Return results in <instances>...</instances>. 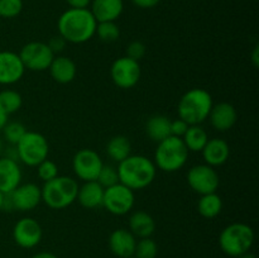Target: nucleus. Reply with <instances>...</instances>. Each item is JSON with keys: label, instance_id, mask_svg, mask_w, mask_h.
<instances>
[{"label": "nucleus", "instance_id": "obj_1", "mask_svg": "<svg viewBox=\"0 0 259 258\" xmlns=\"http://www.w3.org/2000/svg\"><path fill=\"white\" fill-rule=\"evenodd\" d=\"M98 22L90 9H67L57 22L58 33L67 43L81 45L95 35Z\"/></svg>", "mask_w": 259, "mask_h": 258}, {"label": "nucleus", "instance_id": "obj_2", "mask_svg": "<svg viewBox=\"0 0 259 258\" xmlns=\"http://www.w3.org/2000/svg\"><path fill=\"white\" fill-rule=\"evenodd\" d=\"M119 182L133 191L148 187L156 179L157 167L152 159L142 154H131L118 163Z\"/></svg>", "mask_w": 259, "mask_h": 258}, {"label": "nucleus", "instance_id": "obj_3", "mask_svg": "<svg viewBox=\"0 0 259 258\" xmlns=\"http://www.w3.org/2000/svg\"><path fill=\"white\" fill-rule=\"evenodd\" d=\"M212 105V96L209 91L194 88L181 96L177 105V113L179 118L189 125H199L209 118Z\"/></svg>", "mask_w": 259, "mask_h": 258}, {"label": "nucleus", "instance_id": "obj_4", "mask_svg": "<svg viewBox=\"0 0 259 258\" xmlns=\"http://www.w3.org/2000/svg\"><path fill=\"white\" fill-rule=\"evenodd\" d=\"M42 201L53 210L68 207L76 201L78 184L70 176L55 177L51 181L45 182L42 189Z\"/></svg>", "mask_w": 259, "mask_h": 258}, {"label": "nucleus", "instance_id": "obj_5", "mask_svg": "<svg viewBox=\"0 0 259 258\" xmlns=\"http://www.w3.org/2000/svg\"><path fill=\"white\" fill-rule=\"evenodd\" d=\"M254 243V230L245 223H232L222 230L219 245L225 254L240 257L249 252Z\"/></svg>", "mask_w": 259, "mask_h": 258}, {"label": "nucleus", "instance_id": "obj_6", "mask_svg": "<svg viewBox=\"0 0 259 258\" xmlns=\"http://www.w3.org/2000/svg\"><path fill=\"white\" fill-rule=\"evenodd\" d=\"M189 153L182 138L169 136L157 146L154 152V164L164 172H176L186 164Z\"/></svg>", "mask_w": 259, "mask_h": 258}, {"label": "nucleus", "instance_id": "obj_7", "mask_svg": "<svg viewBox=\"0 0 259 258\" xmlns=\"http://www.w3.org/2000/svg\"><path fill=\"white\" fill-rule=\"evenodd\" d=\"M15 151L20 162L29 167H37L40 162L48 158L50 144L43 134L27 131L15 144Z\"/></svg>", "mask_w": 259, "mask_h": 258}, {"label": "nucleus", "instance_id": "obj_8", "mask_svg": "<svg viewBox=\"0 0 259 258\" xmlns=\"http://www.w3.org/2000/svg\"><path fill=\"white\" fill-rule=\"evenodd\" d=\"M42 201V190L33 182L20 184L12 192L5 194L3 209L19 210V211H30L35 209Z\"/></svg>", "mask_w": 259, "mask_h": 258}, {"label": "nucleus", "instance_id": "obj_9", "mask_svg": "<svg viewBox=\"0 0 259 258\" xmlns=\"http://www.w3.org/2000/svg\"><path fill=\"white\" fill-rule=\"evenodd\" d=\"M18 55H19L25 70L35 71V72L48 70L51 62L56 56L48 47L47 43L37 42V40H33V42L23 46Z\"/></svg>", "mask_w": 259, "mask_h": 258}, {"label": "nucleus", "instance_id": "obj_10", "mask_svg": "<svg viewBox=\"0 0 259 258\" xmlns=\"http://www.w3.org/2000/svg\"><path fill=\"white\" fill-rule=\"evenodd\" d=\"M134 200L133 190L118 182L104 190L103 206L113 215H125L133 209Z\"/></svg>", "mask_w": 259, "mask_h": 258}, {"label": "nucleus", "instance_id": "obj_11", "mask_svg": "<svg viewBox=\"0 0 259 258\" xmlns=\"http://www.w3.org/2000/svg\"><path fill=\"white\" fill-rule=\"evenodd\" d=\"M104 162L100 154L90 148H82L72 158V168L76 177L81 181H96Z\"/></svg>", "mask_w": 259, "mask_h": 258}, {"label": "nucleus", "instance_id": "obj_12", "mask_svg": "<svg viewBox=\"0 0 259 258\" xmlns=\"http://www.w3.org/2000/svg\"><path fill=\"white\" fill-rule=\"evenodd\" d=\"M187 184L199 195L217 192L220 185L219 174L209 164H196L187 172Z\"/></svg>", "mask_w": 259, "mask_h": 258}, {"label": "nucleus", "instance_id": "obj_13", "mask_svg": "<svg viewBox=\"0 0 259 258\" xmlns=\"http://www.w3.org/2000/svg\"><path fill=\"white\" fill-rule=\"evenodd\" d=\"M142 70L138 61L123 56L116 58L110 68L113 82L120 89H132L141 80Z\"/></svg>", "mask_w": 259, "mask_h": 258}, {"label": "nucleus", "instance_id": "obj_14", "mask_svg": "<svg viewBox=\"0 0 259 258\" xmlns=\"http://www.w3.org/2000/svg\"><path fill=\"white\" fill-rule=\"evenodd\" d=\"M42 235V227L33 218H22L13 228V239L19 247L25 249H30L39 244Z\"/></svg>", "mask_w": 259, "mask_h": 258}, {"label": "nucleus", "instance_id": "obj_15", "mask_svg": "<svg viewBox=\"0 0 259 258\" xmlns=\"http://www.w3.org/2000/svg\"><path fill=\"white\" fill-rule=\"evenodd\" d=\"M25 72L19 55L13 51H0V85H13Z\"/></svg>", "mask_w": 259, "mask_h": 258}, {"label": "nucleus", "instance_id": "obj_16", "mask_svg": "<svg viewBox=\"0 0 259 258\" xmlns=\"http://www.w3.org/2000/svg\"><path fill=\"white\" fill-rule=\"evenodd\" d=\"M22 182V169L15 159L0 157V191L9 194Z\"/></svg>", "mask_w": 259, "mask_h": 258}, {"label": "nucleus", "instance_id": "obj_17", "mask_svg": "<svg viewBox=\"0 0 259 258\" xmlns=\"http://www.w3.org/2000/svg\"><path fill=\"white\" fill-rule=\"evenodd\" d=\"M210 123L218 132H227L235 125L238 120L237 109L229 103H219L212 105L209 114Z\"/></svg>", "mask_w": 259, "mask_h": 258}, {"label": "nucleus", "instance_id": "obj_18", "mask_svg": "<svg viewBox=\"0 0 259 258\" xmlns=\"http://www.w3.org/2000/svg\"><path fill=\"white\" fill-rule=\"evenodd\" d=\"M137 238L128 229H116L109 237V248L119 258H129L134 255Z\"/></svg>", "mask_w": 259, "mask_h": 258}, {"label": "nucleus", "instance_id": "obj_19", "mask_svg": "<svg viewBox=\"0 0 259 258\" xmlns=\"http://www.w3.org/2000/svg\"><path fill=\"white\" fill-rule=\"evenodd\" d=\"M201 153L205 163L211 167H218L224 164L229 159L230 147L224 139L211 138L206 142Z\"/></svg>", "mask_w": 259, "mask_h": 258}, {"label": "nucleus", "instance_id": "obj_20", "mask_svg": "<svg viewBox=\"0 0 259 258\" xmlns=\"http://www.w3.org/2000/svg\"><path fill=\"white\" fill-rule=\"evenodd\" d=\"M91 9L98 23L115 22L124 10L123 0H91Z\"/></svg>", "mask_w": 259, "mask_h": 258}, {"label": "nucleus", "instance_id": "obj_21", "mask_svg": "<svg viewBox=\"0 0 259 258\" xmlns=\"http://www.w3.org/2000/svg\"><path fill=\"white\" fill-rule=\"evenodd\" d=\"M50 75L56 82L58 83H70L75 80L76 73H77V67L76 63L66 56H55V58L51 62Z\"/></svg>", "mask_w": 259, "mask_h": 258}, {"label": "nucleus", "instance_id": "obj_22", "mask_svg": "<svg viewBox=\"0 0 259 258\" xmlns=\"http://www.w3.org/2000/svg\"><path fill=\"white\" fill-rule=\"evenodd\" d=\"M104 190L98 181H86L82 186H78L76 200L85 209H96L103 206Z\"/></svg>", "mask_w": 259, "mask_h": 258}, {"label": "nucleus", "instance_id": "obj_23", "mask_svg": "<svg viewBox=\"0 0 259 258\" xmlns=\"http://www.w3.org/2000/svg\"><path fill=\"white\" fill-rule=\"evenodd\" d=\"M129 230L136 238H149L156 230L153 217L143 210H137L129 218Z\"/></svg>", "mask_w": 259, "mask_h": 258}, {"label": "nucleus", "instance_id": "obj_24", "mask_svg": "<svg viewBox=\"0 0 259 258\" xmlns=\"http://www.w3.org/2000/svg\"><path fill=\"white\" fill-rule=\"evenodd\" d=\"M146 134L157 143L168 138L171 136V119L161 114L151 116L146 123Z\"/></svg>", "mask_w": 259, "mask_h": 258}, {"label": "nucleus", "instance_id": "obj_25", "mask_svg": "<svg viewBox=\"0 0 259 258\" xmlns=\"http://www.w3.org/2000/svg\"><path fill=\"white\" fill-rule=\"evenodd\" d=\"M106 153L113 161L120 163L132 154V144L128 137L115 136L109 139L106 144Z\"/></svg>", "mask_w": 259, "mask_h": 258}, {"label": "nucleus", "instance_id": "obj_26", "mask_svg": "<svg viewBox=\"0 0 259 258\" xmlns=\"http://www.w3.org/2000/svg\"><path fill=\"white\" fill-rule=\"evenodd\" d=\"M223 210V200L217 192L201 195L199 202H197V211L201 217L206 219L217 218Z\"/></svg>", "mask_w": 259, "mask_h": 258}, {"label": "nucleus", "instance_id": "obj_27", "mask_svg": "<svg viewBox=\"0 0 259 258\" xmlns=\"http://www.w3.org/2000/svg\"><path fill=\"white\" fill-rule=\"evenodd\" d=\"M182 141L189 152H201L206 142L209 141V136L200 124L199 125H189V129L182 137Z\"/></svg>", "mask_w": 259, "mask_h": 258}, {"label": "nucleus", "instance_id": "obj_28", "mask_svg": "<svg viewBox=\"0 0 259 258\" xmlns=\"http://www.w3.org/2000/svg\"><path fill=\"white\" fill-rule=\"evenodd\" d=\"M23 99L18 91L12 89H5L0 91V109L4 111L7 115L14 114L22 108Z\"/></svg>", "mask_w": 259, "mask_h": 258}, {"label": "nucleus", "instance_id": "obj_29", "mask_svg": "<svg viewBox=\"0 0 259 258\" xmlns=\"http://www.w3.org/2000/svg\"><path fill=\"white\" fill-rule=\"evenodd\" d=\"M95 34L105 43H113L120 37V29L115 22H100L96 24Z\"/></svg>", "mask_w": 259, "mask_h": 258}, {"label": "nucleus", "instance_id": "obj_30", "mask_svg": "<svg viewBox=\"0 0 259 258\" xmlns=\"http://www.w3.org/2000/svg\"><path fill=\"white\" fill-rule=\"evenodd\" d=\"M157 253H158V245L151 237L137 240L136 250H134L136 258H156Z\"/></svg>", "mask_w": 259, "mask_h": 258}, {"label": "nucleus", "instance_id": "obj_31", "mask_svg": "<svg viewBox=\"0 0 259 258\" xmlns=\"http://www.w3.org/2000/svg\"><path fill=\"white\" fill-rule=\"evenodd\" d=\"M2 131L5 141L9 144H12V146H15V144L20 141V138L24 136L27 129H25V126L23 125L22 123H19V121H10V123L8 121Z\"/></svg>", "mask_w": 259, "mask_h": 258}, {"label": "nucleus", "instance_id": "obj_32", "mask_svg": "<svg viewBox=\"0 0 259 258\" xmlns=\"http://www.w3.org/2000/svg\"><path fill=\"white\" fill-rule=\"evenodd\" d=\"M23 10V0H0V18L12 19Z\"/></svg>", "mask_w": 259, "mask_h": 258}, {"label": "nucleus", "instance_id": "obj_33", "mask_svg": "<svg viewBox=\"0 0 259 258\" xmlns=\"http://www.w3.org/2000/svg\"><path fill=\"white\" fill-rule=\"evenodd\" d=\"M37 174L43 182L51 181L58 176V166L52 159L46 158L37 166Z\"/></svg>", "mask_w": 259, "mask_h": 258}, {"label": "nucleus", "instance_id": "obj_34", "mask_svg": "<svg viewBox=\"0 0 259 258\" xmlns=\"http://www.w3.org/2000/svg\"><path fill=\"white\" fill-rule=\"evenodd\" d=\"M96 181H98L99 184L104 187V189L113 186V185L118 184L119 182L118 171H116L115 167L106 166V164H104L103 168H101V171H100V174H99L98 179H96Z\"/></svg>", "mask_w": 259, "mask_h": 258}, {"label": "nucleus", "instance_id": "obj_35", "mask_svg": "<svg viewBox=\"0 0 259 258\" xmlns=\"http://www.w3.org/2000/svg\"><path fill=\"white\" fill-rule=\"evenodd\" d=\"M147 47L141 40H133L126 46V57L132 58L134 61H141L146 56Z\"/></svg>", "mask_w": 259, "mask_h": 258}, {"label": "nucleus", "instance_id": "obj_36", "mask_svg": "<svg viewBox=\"0 0 259 258\" xmlns=\"http://www.w3.org/2000/svg\"><path fill=\"white\" fill-rule=\"evenodd\" d=\"M189 129V124L186 123L182 119H175V120H171V136L179 137V138H182L186 133V131Z\"/></svg>", "mask_w": 259, "mask_h": 258}, {"label": "nucleus", "instance_id": "obj_37", "mask_svg": "<svg viewBox=\"0 0 259 258\" xmlns=\"http://www.w3.org/2000/svg\"><path fill=\"white\" fill-rule=\"evenodd\" d=\"M66 40L63 39L62 37H61L60 34L58 35H56V37H52L50 39V42L47 43L48 45V47L51 48V51H52L53 53H60V52H62L63 51V48H65V46H66Z\"/></svg>", "mask_w": 259, "mask_h": 258}, {"label": "nucleus", "instance_id": "obj_38", "mask_svg": "<svg viewBox=\"0 0 259 258\" xmlns=\"http://www.w3.org/2000/svg\"><path fill=\"white\" fill-rule=\"evenodd\" d=\"M159 2L161 0H132V3L141 9H152V8L157 7Z\"/></svg>", "mask_w": 259, "mask_h": 258}, {"label": "nucleus", "instance_id": "obj_39", "mask_svg": "<svg viewBox=\"0 0 259 258\" xmlns=\"http://www.w3.org/2000/svg\"><path fill=\"white\" fill-rule=\"evenodd\" d=\"M68 7L72 9H88L91 4V0H66Z\"/></svg>", "mask_w": 259, "mask_h": 258}, {"label": "nucleus", "instance_id": "obj_40", "mask_svg": "<svg viewBox=\"0 0 259 258\" xmlns=\"http://www.w3.org/2000/svg\"><path fill=\"white\" fill-rule=\"evenodd\" d=\"M30 258H58V257L52 252H39V253H35V254Z\"/></svg>", "mask_w": 259, "mask_h": 258}, {"label": "nucleus", "instance_id": "obj_41", "mask_svg": "<svg viewBox=\"0 0 259 258\" xmlns=\"http://www.w3.org/2000/svg\"><path fill=\"white\" fill-rule=\"evenodd\" d=\"M252 61H253V65H254V67H258V65H259V47L258 46H255L254 51H253Z\"/></svg>", "mask_w": 259, "mask_h": 258}, {"label": "nucleus", "instance_id": "obj_42", "mask_svg": "<svg viewBox=\"0 0 259 258\" xmlns=\"http://www.w3.org/2000/svg\"><path fill=\"white\" fill-rule=\"evenodd\" d=\"M7 123H8V115L2 110V109H0V131L4 128Z\"/></svg>", "mask_w": 259, "mask_h": 258}, {"label": "nucleus", "instance_id": "obj_43", "mask_svg": "<svg viewBox=\"0 0 259 258\" xmlns=\"http://www.w3.org/2000/svg\"><path fill=\"white\" fill-rule=\"evenodd\" d=\"M238 258H257V257H255V255L253 254V253L247 252V253H244V254H242V255H240V257H238Z\"/></svg>", "mask_w": 259, "mask_h": 258}, {"label": "nucleus", "instance_id": "obj_44", "mask_svg": "<svg viewBox=\"0 0 259 258\" xmlns=\"http://www.w3.org/2000/svg\"><path fill=\"white\" fill-rule=\"evenodd\" d=\"M4 199H5V194H3V192L0 191V210L3 209V205H4Z\"/></svg>", "mask_w": 259, "mask_h": 258}, {"label": "nucleus", "instance_id": "obj_45", "mask_svg": "<svg viewBox=\"0 0 259 258\" xmlns=\"http://www.w3.org/2000/svg\"><path fill=\"white\" fill-rule=\"evenodd\" d=\"M2 151H3V142L2 139H0V153H2Z\"/></svg>", "mask_w": 259, "mask_h": 258}, {"label": "nucleus", "instance_id": "obj_46", "mask_svg": "<svg viewBox=\"0 0 259 258\" xmlns=\"http://www.w3.org/2000/svg\"><path fill=\"white\" fill-rule=\"evenodd\" d=\"M129 258H136V257H134V255H133V257H129Z\"/></svg>", "mask_w": 259, "mask_h": 258}]
</instances>
